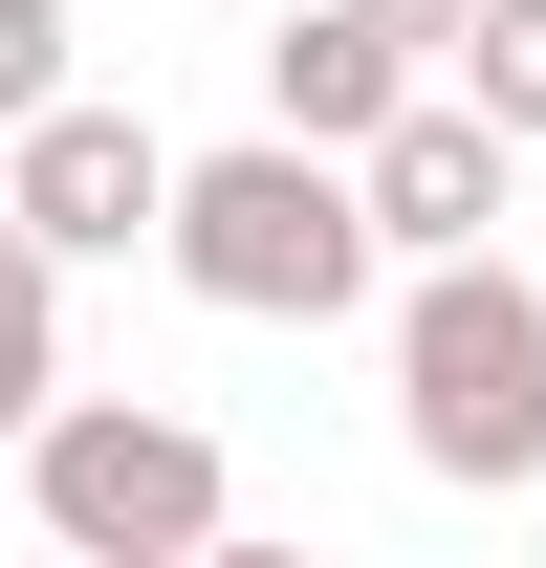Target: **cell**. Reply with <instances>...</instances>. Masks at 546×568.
<instances>
[{
    "mask_svg": "<svg viewBox=\"0 0 546 568\" xmlns=\"http://www.w3.org/2000/svg\"><path fill=\"white\" fill-rule=\"evenodd\" d=\"M153 197H175V153H153L132 110H88V88H44V110L0 132V219H22L44 263H132Z\"/></svg>",
    "mask_w": 546,
    "mask_h": 568,
    "instance_id": "obj_5",
    "label": "cell"
},
{
    "mask_svg": "<svg viewBox=\"0 0 546 568\" xmlns=\"http://www.w3.org/2000/svg\"><path fill=\"white\" fill-rule=\"evenodd\" d=\"M350 22H394V44H415V67H437V44H459V0H350Z\"/></svg>",
    "mask_w": 546,
    "mask_h": 568,
    "instance_id": "obj_10",
    "label": "cell"
},
{
    "mask_svg": "<svg viewBox=\"0 0 546 568\" xmlns=\"http://www.w3.org/2000/svg\"><path fill=\"white\" fill-rule=\"evenodd\" d=\"M153 263L198 284V306H241V328H350L372 306V197H350V153L241 132V153H175Z\"/></svg>",
    "mask_w": 546,
    "mask_h": 568,
    "instance_id": "obj_1",
    "label": "cell"
},
{
    "mask_svg": "<svg viewBox=\"0 0 546 568\" xmlns=\"http://www.w3.org/2000/svg\"><path fill=\"white\" fill-rule=\"evenodd\" d=\"M394 437L459 503H525L546 481V284L503 263V241L415 263V306H394Z\"/></svg>",
    "mask_w": 546,
    "mask_h": 568,
    "instance_id": "obj_2",
    "label": "cell"
},
{
    "mask_svg": "<svg viewBox=\"0 0 546 568\" xmlns=\"http://www.w3.org/2000/svg\"><path fill=\"white\" fill-rule=\"evenodd\" d=\"M44 88H67V0H0V132H22Z\"/></svg>",
    "mask_w": 546,
    "mask_h": 568,
    "instance_id": "obj_9",
    "label": "cell"
},
{
    "mask_svg": "<svg viewBox=\"0 0 546 568\" xmlns=\"http://www.w3.org/2000/svg\"><path fill=\"white\" fill-rule=\"evenodd\" d=\"M394 88H437L394 44V22H350V0H306V22H263V132H306V153H350L372 132V110H394Z\"/></svg>",
    "mask_w": 546,
    "mask_h": 568,
    "instance_id": "obj_6",
    "label": "cell"
},
{
    "mask_svg": "<svg viewBox=\"0 0 546 568\" xmlns=\"http://www.w3.org/2000/svg\"><path fill=\"white\" fill-rule=\"evenodd\" d=\"M437 88H481L503 132L546 153V0H459V44H437Z\"/></svg>",
    "mask_w": 546,
    "mask_h": 568,
    "instance_id": "obj_8",
    "label": "cell"
},
{
    "mask_svg": "<svg viewBox=\"0 0 546 568\" xmlns=\"http://www.w3.org/2000/svg\"><path fill=\"white\" fill-rule=\"evenodd\" d=\"M22 503H44V547H88V568H198L219 525H241V459H219L198 416H153V394H44V416H22Z\"/></svg>",
    "mask_w": 546,
    "mask_h": 568,
    "instance_id": "obj_3",
    "label": "cell"
},
{
    "mask_svg": "<svg viewBox=\"0 0 546 568\" xmlns=\"http://www.w3.org/2000/svg\"><path fill=\"white\" fill-rule=\"evenodd\" d=\"M44 394H67V263H44V241L0 219V437L44 416Z\"/></svg>",
    "mask_w": 546,
    "mask_h": 568,
    "instance_id": "obj_7",
    "label": "cell"
},
{
    "mask_svg": "<svg viewBox=\"0 0 546 568\" xmlns=\"http://www.w3.org/2000/svg\"><path fill=\"white\" fill-rule=\"evenodd\" d=\"M503 175H525V132H503L481 88H394V110L350 132V197H372V263H459V241H503Z\"/></svg>",
    "mask_w": 546,
    "mask_h": 568,
    "instance_id": "obj_4",
    "label": "cell"
}]
</instances>
